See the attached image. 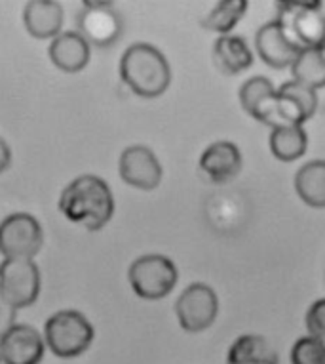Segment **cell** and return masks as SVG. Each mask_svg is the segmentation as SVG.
<instances>
[{
  "label": "cell",
  "instance_id": "obj_14",
  "mask_svg": "<svg viewBox=\"0 0 325 364\" xmlns=\"http://www.w3.org/2000/svg\"><path fill=\"white\" fill-rule=\"evenodd\" d=\"M255 44H257V52H259L260 60L265 61L266 65L274 67V69L291 67L293 61L297 60V55H299V50L293 48L290 41L285 38L278 21H270V23L263 25L257 31Z\"/></svg>",
  "mask_w": 325,
  "mask_h": 364
},
{
  "label": "cell",
  "instance_id": "obj_4",
  "mask_svg": "<svg viewBox=\"0 0 325 364\" xmlns=\"http://www.w3.org/2000/svg\"><path fill=\"white\" fill-rule=\"evenodd\" d=\"M276 21L299 52L318 50L325 38L324 2H282Z\"/></svg>",
  "mask_w": 325,
  "mask_h": 364
},
{
  "label": "cell",
  "instance_id": "obj_26",
  "mask_svg": "<svg viewBox=\"0 0 325 364\" xmlns=\"http://www.w3.org/2000/svg\"><path fill=\"white\" fill-rule=\"evenodd\" d=\"M16 313L18 309H13L12 305L0 298V338L16 324Z\"/></svg>",
  "mask_w": 325,
  "mask_h": 364
},
{
  "label": "cell",
  "instance_id": "obj_16",
  "mask_svg": "<svg viewBox=\"0 0 325 364\" xmlns=\"http://www.w3.org/2000/svg\"><path fill=\"white\" fill-rule=\"evenodd\" d=\"M50 60L61 71H82L89 61V44L77 31L61 33L50 44Z\"/></svg>",
  "mask_w": 325,
  "mask_h": 364
},
{
  "label": "cell",
  "instance_id": "obj_13",
  "mask_svg": "<svg viewBox=\"0 0 325 364\" xmlns=\"http://www.w3.org/2000/svg\"><path fill=\"white\" fill-rule=\"evenodd\" d=\"M200 170L213 183H226L242 170V153L232 141H217L200 156Z\"/></svg>",
  "mask_w": 325,
  "mask_h": 364
},
{
  "label": "cell",
  "instance_id": "obj_2",
  "mask_svg": "<svg viewBox=\"0 0 325 364\" xmlns=\"http://www.w3.org/2000/svg\"><path fill=\"white\" fill-rule=\"evenodd\" d=\"M120 77L137 96L158 97L172 82V69L158 48L147 42H137L120 60Z\"/></svg>",
  "mask_w": 325,
  "mask_h": 364
},
{
  "label": "cell",
  "instance_id": "obj_22",
  "mask_svg": "<svg viewBox=\"0 0 325 364\" xmlns=\"http://www.w3.org/2000/svg\"><path fill=\"white\" fill-rule=\"evenodd\" d=\"M246 10H248L246 0H223L204 19V27L213 33H219L221 36L228 35L243 18Z\"/></svg>",
  "mask_w": 325,
  "mask_h": 364
},
{
  "label": "cell",
  "instance_id": "obj_18",
  "mask_svg": "<svg viewBox=\"0 0 325 364\" xmlns=\"http://www.w3.org/2000/svg\"><path fill=\"white\" fill-rule=\"evenodd\" d=\"M226 364H278V353L263 336L243 334L226 353Z\"/></svg>",
  "mask_w": 325,
  "mask_h": 364
},
{
  "label": "cell",
  "instance_id": "obj_5",
  "mask_svg": "<svg viewBox=\"0 0 325 364\" xmlns=\"http://www.w3.org/2000/svg\"><path fill=\"white\" fill-rule=\"evenodd\" d=\"M95 330L88 318L78 311L67 309L55 313L44 324V343L61 358L82 355L94 341Z\"/></svg>",
  "mask_w": 325,
  "mask_h": 364
},
{
  "label": "cell",
  "instance_id": "obj_23",
  "mask_svg": "<svg viewBox=\"0 0 325 364\" xmlns=\"http://www.w3.org/2000/svg\"><path fill=\"white\" fill-rule=\"evenodd\" d=\"M278 92L282 94V96L293 100V102L301 107V111L304 113L307 120L312 119V114L316 113V107H318V96H316V90L308 88V86L297 82V80H290V82L282 84V88H280Z\"/></svg>",
  "mask_w": 325,
  "mask_h": 364
},
{
  "label": "cell",
  "instance_id": "obj_10",
  "mask_svg": "<svg viewBox=\"0 0 325 364\" xmlns=\"http://www.w3.org/2000/svg\"><path fill=\"white\" fill-rule=\"evenodd\" d=\"M122 18L114 10L113 2H97L86 0L82 4V12L78 16V29L88 44L95 46H113L122 35Z\"/></svg>",
  "mask_w": 325,
  "mask_h": 364
},
{
  "label": "cell",
  "instance_id": "obj_25",
  "mask_svg": "<svg viewBox=\"0 0 325 364\" xmlns=\"http://www.w3.org/2000/svg\"><path fill=\"white\" fill-rule=\"evenodd\" d=\"M307 328L312 338L325 343V298L310 305L307 313Z\"/></svg>",
  "mask_w": 325,
  "mask_h": 364
},
{
  "label": "cell",
  "instance_id": "obj_28",
  "mask_svg": "<svg viewBox=\"0 0 325 364\" xmlns=\"http://www.w3.org/2000/svg\"><path fill=\"white\" fill-rule=\"evenodd\" d=\"M318 52H319V54H321V58H324V60H325V38H324V42H321V46H319V48H318Z\"/></svg>",
  "mask_w": 325,
  "mask_h": 364
},
{
  "label": "cell",
  "instance_id": "obj_17",
  "mask_svg": "<svg viewBox=\"0 0 325 364\" xmlns=\"http://www.w3.org/2000/svg\"><path fill=\"white\" fill-rule=\"evenodd\" d=\"M213 60L225 75H238L253 65V52L242 36L223 35L215 41Z\"/></svg>",
  "mask_w": 325,
  "mask_h": 364
},
{
  "label": "cell",
  "instance_id": "obj_11",
  "mask_svg": "<svg viewBox=\"0 0 325 364\" xmlns=\"http://www.w3.org/2000/svg\"><path fill=\"white\" fill-rule=\"evenodd\" d=\"M120 178L141 191H153L162 181V166L153 151L145 145H131L122 151L119 162Z\"/></svg>",
  "mask_w": 325,
  "mask_h": 364
},
{
  "label": "cell",
  "instance_id": "obj_1",
  "mask_svg": "<svg viewBox=\"0 0 325 364\" xmlns=\"http://www.w3.org/2000/svg\"><path fill=\"white\" fill-rule=\"evenodd\" d=\"M60 212L72 223H80L88 231H99L114 212V198L105 179L86 173L72 179L60 197Z\"/></svg>",
  "mask_w": 325,
  "mask_h": 364
},
{
  "label": "cell",
  "instance_id": "obj_9",
  "mask_svg": "<svg viewBox=\"0 0 325 364\" xmlns=\"http://www.w3.org/2000/svg\"><path fill=\"white\" fill-rule=\"evenodd\" d=\"M175 313H177L181 328L190 334L209 328L219 313L217 294L207 284L194 282L184 288L183 294L179 296L177 304H175Z\"/></svg>",
  "mask_w": 325,
  "mask_h": 364
},
{
  "label": "cell",
  "instance_id": "obj_3",
  "mask_svg": "<svg viewBox=\"0 0 325 364\" xmlns=\"http://www.w3.org/2000/svg\"><path fill=\"white\" fill-rule=\"evenodd\" d=\"M240 103L246 113L263 124L272 126V130L302 126L307 122L301 107L290 97L282 96L278 90H274L272 82L265 77H253L243 84L240 90Z\"/></svg>",
  "mask_w": 325,
  "mask_h": 364
},
{
  "label": "cell",
  "instance_id": "obj_6",
  "mask_svg": "<svg viewBox=\"0 0 325 364\" xmlns=\"http://www.w3.org/2000/svg\"><path fill=\"white\" fill-rule=\"evenodd\" d=\"M177 267L166 256L147 254L130 265V284L143 299H162L177 284Z\"/></svg>",
  "mask_w": 325,
  "mask_h": 364
},
{
  "label": "cell",
  "instance_id": "obj_12",
  "mask_svg": "<svg viewBox=\"0 0 325 364\" xmlns=\"http://www.w3.org/2000/svg\"><path fill=\"white\" fill-rule=\"evenodd\" d=\"M44 351V338L29 324H13L0 338V360L4 364H38Z\"/></svg>",
  "mask_w": 325,
  "mask_h": 364
},
{
  "label": "cell",
  "instance_id": "obj_21",
  "mask_svg": "<svg viewBox=\"0 0 325 364\" xmlns=\"http://www.w3.org/2000/svg\"><path fill=\"white\" fill-rule=\"evenodd\" d=\"M293 80L308 88L318 90L325 86V60L318 50H302L291 65Z\"/></svg>",
  "mask_w": 325,
  "mask_h": 364
},
{
  "label": "cell",
  "instance_id": "obj_24",
  "mask_svg": "<svg viewBox=\"0 0 325 364\" xmlns=\"http://www.w3.org/2000/svg\"><path fill=\"white\" fill-rule=\"evenodd\" d=\"M291 364H325V343L312 336L297 340L291 349Z\"/></svg>",
  "mask_w": 325,
  "mask_h": 364
},
{
  "label": "cell",
  "instance_id": "obj_7",
  "mask_svg": "<svg viewBox=\"0 0 325 364\" xmlns=\"http://www.w3.org/2000/svg\"><path fill=\"white\" fill-rule=\"evenodd\" d=\"M40 294V271L33 259H4L0 263V298L13 309H23Z\"/></svg>",
  "mask_w": 325,
  "mask_h": 364
},
{
  "label": "cell",
  "instance_id": "obj_20",
  "mask_svg": "<svg viewBox=\"0 0 325 364\" xmlns=\"http://www.w3.org/2000/svg\"><path fill=\"white\" fill-rule=\"evenodd\" d=\"M308 138L302 126L276 128L270 136V151L282 162H293L307 153Z\"/></svg>",
  "mask_w": 325,
  "mask_h": 364
},
{
  "label": "cell",
  "instance_id": "obj_19",
  "mask_svg": "<svg viewBox=\"0 0 325 364\" xmlns=\"http://www.w3.org/2000/svg\"><path fill=\"white\" fill-rule=\"evenodd\" d=\"M295 191L312 208H325V161H310L295 176Z\"/></svg>",
  "mask_w": 325,
  "mask_h": 364
},
{
  "label": "cell",
  "instance_id": "obj_27",
  "mask_svg": "<svg viewBox=\"0 0 325 364\" xmlns=\"http://www.w3.org/2000/svg\"><path fill=\"white\" fill-rule=\"evenodd\" d=\"M10 162H12V151H10L6 141L0 138V173L6 172V168L10 166Z\"/></svg>",
  "mask_w": 325,
  "mask_h": 364
},
{
  "label": "cell",
  "instance_id": "obj_8",
  "mask_svg": "<svg viewBox=\"0 0 325 364\" xmlns=\"http://www.w3.org/2000/svg\"><path fill=\"white\" fill-rule=\"evenodd\" d=\"M42 242V227L31 214H12L0 223V254L4 259H33Z\"/></svg>",
  "mask_w": 325,
  "mask_h": 364
},
{
  "label": "cell",
  "instance_id": "obj_15",
  "mask_svg": "<svg viewBox=\"0 0 325 364\" xmlns=\"http://www.w3.org/2000/svg\"><path fill=\"white\" fill-rule=\"evenodd\" d=\"M23 21L35 38H55L63 27V6L55 0H31L25 4Z\"/></svg>",
  "mask_w": 325,
  "mask_h": 364
}]
</instances>
